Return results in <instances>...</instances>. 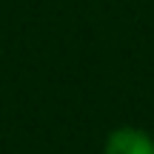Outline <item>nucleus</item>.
<instances>
[{
	"instance_id": "nucleus-1",
	"label": "nucleus",
	"mask_w": 154,
	"mask_h": 154,
	"mask_svg": "<svg viewBox=\"0 0 154 154\" xmlns=\"http://www.w3.org/2000/svg\"><path fill=\"white\" fill-rule=\"evenodd\" d=\"M103 154H154V140L140 128L123 126L109 134Z\"/></svg>"
}]
</instances>
